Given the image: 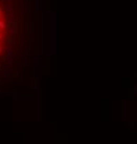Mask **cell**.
<instances>
[{
  "mask_svg": "<svg viewBox=\"0 0 137 144\" xmlns=\"http://www.w3.org/2000/svg\"><path fill=\"white\" fill-rule=\"evenodd\" d=\"M50 53H56V13H50Z\"/></svg>",
  "mask_w": 137,
  "mask_h": 144,
  "instance_id": "cell-1",
  "label": "cell"
},
{
  "mask_svg": "<svg viewBox=\"0 0 137 144\" xmlns=\"http://www.w3.org/2000/svg\"><path fill=\"white\" fill-rule=\"evenodd\" d=\"M40 6H42V0H35V8H36V11L40 10Z\"/></svg>",
  "mask_w": 137,
  "mask_h": 144,
  "instance_id": "cell-2",
  "label": "cell"
},
{
  "mask_svg": "<svg viewBox=\"0 0 137 144\" xmlns=\"http://www.w3.org/2000/svg\"><path fill=\"white\" fill-rule=\"evenodd\" d=\"M6 28H7V24L0 18V29H6Z\"/></svg>",
  "mask_w": 137,
  "mask_h": 144,
  "instance_id": "cell-3",
  "label": "cell"
},
{
  "mask_svg": "<svg viewBox=\"0 0 137 144\" xmlns=\"http://www.w3.org/2000/svg\"><path fill=\"white\" fill-rule=\"evenodd\" d=\"M4 8H6L7 11H10V13H11V8H13V7H11V3H10V2H7V3H6V7H4Z\"/></svg>",
  "mask_w": 137,
  "mask_h": 144,
  "instance_id": "cell-4",
  "label": "cell"
},
{
  "mask_svg": "<svg viewBox=\"0 0 137 144\" xmlns=\"http://www.w3.org/2000/svg\"><path fill=\"white\" fill-rule=\"evenodd\" d=\"M2 53H3V47L0 46V54H2Z\"/></svg>",
  "mask_w": 137,
  "mask_h": 144,
  "instance_id": "cell-5",
  "label": "cell"
},
{
  "mask_svg": "<svg viewBox=\"0 0 137 144\" xmlns=\"http://www.w3.org/2000/svg\"><path fill=\"white\" fill-rule=\"evenodd\" d=\"M3 39V35H2V33H0V40H2Z\"/></svg>",
  "mask_w": 137,
  "mask_h": 144,
  "instance_id": "cell-6",
  "label": "cell"
}]
</instances>
